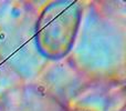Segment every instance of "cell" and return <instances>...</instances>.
Here are the masks:
<instances>
[{"label": "cell", "instance_id": "6da1fadb", "mask_svg": "<svg viewBox=\"0 0 126 111\" xmlns=\"http://www.w3.org/2000/svg\"><path fill=\"white\" fill-rule=\"evenodd\" d=\"M82 11V4L76 0H58L44 7L34 27L38 52L49 60L64 58L73 48Z\"/></svg>", "mask_w": 126, "mask_h": 111}]
</instances>
